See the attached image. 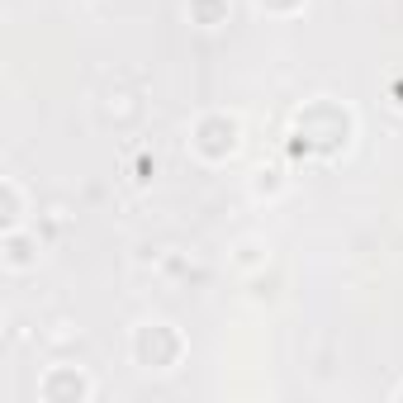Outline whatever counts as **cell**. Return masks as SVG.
<instances>
[{
  "instance_id": "1",
  "label": "cell",
  "mask_w": 403,
  "mask_h": 403,
  "mask_svg": "<svg viewBox=\"0 0 403 403\" xmlns=\"http://www.w3.org/2000/svg\"><path fill=\"white\" fill-rule=\"evenodd\" d=\"M0 195H5V228H19V185L14 181H0Z\"/></svg>"
}]
</instances>
